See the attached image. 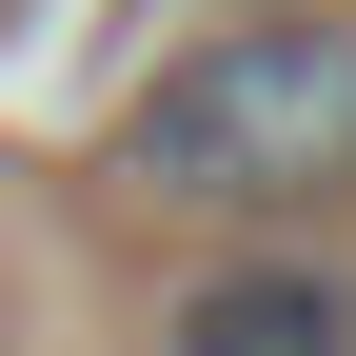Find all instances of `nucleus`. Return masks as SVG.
<instances>
[{"label": "nucleus", "instance_id": "obj_1", "mask_svg": "<svg viewBox=\"0 0 356 356\" xmlns=\"http://www.w3.org/2000/svg\"><path fill=\"white\" fill-rule=\"evenodd\" d=\"M119 178L139 198H337L356 178V20H218L198 60L139 79V119H119Z\"/></svg>", "mask_w": 356, "mask_h": 356}, {"label": "nucleus", "instance_id": "obj_3", "mask_svg": "<svg viewBox=\"0 0 356 356\" xmlns=\"http://www.w3.org/2000/svg\"><path fill=\"white\" fill-rule=\"evenodd\" d=\"M0 20H20V0H0Z\"/></svg>", "mask_w": 356, "mask_h": 356}, {"label": "nucleus", "instance_id": "obj_2", "mask_svg": "<svg viewBox=\"0 0 356 356\" xmlns=\"http://www.w3.org/2000/svg\"><path fill=\"white\" fill-rule=\"evenodd\" d=\"M178 356H356L337 277H297V257H238V277L178 297Z\"/></svg>", "mask_w": 356, "mask_h": 356}]
</instances>
